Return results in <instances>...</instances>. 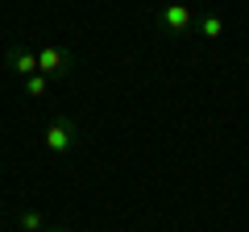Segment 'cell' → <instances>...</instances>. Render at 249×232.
I'll list each match as a JSON object with an SVG mask.
<instances>
[{
    "instance_id": "7",
    "label": "cell",
    "mask_w": 249,
    "mask_h": 232,
    "mask_svg": "<svg viewBox=\"0 0 249 232\" xmlns=\"http://www.w3.org/2000/svg\"><path fill=\"white\" fill-rule=\"evenodd\" d=\"M46 87H50V79H46L42 71H37V75H29V79H25V91H29V96H46Z\"/></svg>"
},
{
    "instance_id": "5",
    "label": "cell",
    "mask_w": 249,
    "mask_h": 232,
    "mask_svg": "<svg viewBox=\"0 0 249 232\" xmlns=\"http://www.w3.org/2000/svg\"><path fill=\"white\" fill-rule=\"evenodd\" d=\"M196 29H199V37H220V33H224V21L216 17V13H208V17L196 21Z\"/></svg>"
},
{
    "instance_id": "2",
    "label": "cell",
    "mask_w": 249,
    "mask_h": 232,
    "mask_svg": "<svg viewBox=\"0 0 249 232\" xmlns=\"http://www.w3.org/2000/svg\"><path fill=\"white\" fill-rule=\"evenodd\" d=\"M75 141H79V129H75V120L71 116H54L50 125H46V149L50 153H71L75 149Z\"/></svg>"
},
{
    "instance_id": "6",
    "label": "cell",
    "mask_w": 249,
    "mask_h": 232,
    "mask_svg": "<svg viewBox=\"0 0 249 232\" xmlns=\"http://www.w3.org/2000/svg\"><path fill=\"white\" fill-rule=\"evenodd\" d=\"M42 228H46L42 212L37 207H21V232H42Z\"/></svg>"
},
{
    "instance_id": "4",
    "label": "cell",
    "mask_w": 249,
    "mask_h": 232,
    "mask_svg": "<svg viewBox=\"0 0 249 232\" xmlns=\"http://www.w3.org/2000/svg\"><path fill=\"white\" fill-rule=\"evenodd\" d=\"M4 66H9L13 75H21V79H29V75H37V50H29V46H9V54H4Z\"/></svg>"
},
{
    "instance_id": "1",
    "label": "cell",
    "mask_w": 249,
    "mask_h": 232,
    "mask_svg": "<svg viewBox=\"0 0 249 232\" xmlns=\"http://www.w3.org/2000/svg\"><path fill=\"white\" fill-rule=\"evenodd\" d=\"M37 71L46 79H67L75 71V54L67 46H58V42H42L37 46Z\"/></svg>"
},
{
    "instance_id": "3",
    "label": "cell",
    "mask_w": 249,
    "mask_h": 232,
    "mask_svg": "<svg viewBox=\"0 0 249 232\" xmlns=\"http://www.w3.org/2000/svg\"><path fill=\"white\" fill-rule=\"evenodd\" d=\"M162 29H166L170 37H183L196 29V17H191V9H187L183 0H170L166 9H162Z\"/></svg>"
},
{
    "instance_id": "8",
    "label": "cell",
    "mask_w": 249,
    "mask_h": 232,
    "mask_svg": "<svg viewBox=\"0 0 249 232\" xmlns=\"http://www.w3.org/2000/svg\"><path fill=\"white\" fill-rule=\"evenodd\" d=\"M50 232H75V228H71V224H54Z\"/></svg>"
}]
</instances>
